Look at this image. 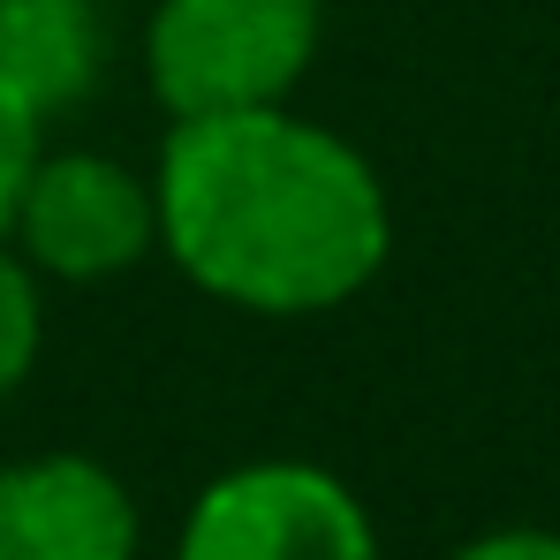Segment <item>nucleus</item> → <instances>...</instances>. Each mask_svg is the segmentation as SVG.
Masks as SVG:
<instances>
[{"label":"nucleus","mask_w":560,"mask_h":560,"mask_svg":"<svg viewBox=\"0 0 560 560\" xmlns=\"http://www.w3.org/2000/svg\"><path fill=\"white\" fill-rule=\"evenodd\" d=\"M160 250L250 318H318L364 295L394 250L378 167L295 106L175 121L152 167Z\"/></svg>","instance_id":"1"},{"label":"nucleus","mask_w":560,"mask_h":560,"mask_svg":"<svg viewBox=\"0 0 560 560\" xmlns=\"http://www.w3.org/2000/svg\"><path fill=\"white\" fill-rule=\"evenodd\" d=\"M326 38V0H152L144 77L175 121L288 106Z\"/></svg>","instance_id":"2"},{"label":"nucleus","mask_w":560,"mask_h":560,"mask_svg":"<svg viewBox=\"0 0 560 560\" xmlns=\"http://www.w3.org/2000/svg\"><path fill=\"white\" fill-rule=\"evenodd\" d=\"M175 560H386L372 508L318 463L220 469L183 515Z\"/></svg>","instance_id":"3"},{"label":"nucleus","mask_w":560,"mask_h":560,"mask_svg":"<svg viewBox=\"0 0 560 560\" xmlns=\"http://www.w3.org/2000/svg\"><path fill=\"white\" fill-rule=\"evenodd\" d=\"M8 250L31 266L38 280H69V288H92L114 280L129 266H144L160 250V197L152 175H137L129 160L114 152H38L23 205H15V228H8Z\"/></svg>","instance_id":"4"},{"label":"nucleus","mask_w":560,"mask_h":560,"mask_svg":"<svg viewBox=\"0 0 560 560\" xmlns=\"http://www.w3.org/2000/svg\"><path fill=\"white\" fill-rule=\"evenodd\" d=\"M137 500L98 455H23L0 469V560H137Z\"/></svg>","instance_id":"5"},{"label":"nucleus","mask_w":560,"mask_h":560,"mask_svg":"<svg viewBox=\"0 0 560 560\" xmlns=\"http://www.w3.org/2000/svg\"><path fill=\"white\" fill-rule=\"evenodd\" d=\"M0 77L46 121L84 106L106 77L98 0H0Z\"/></svg>","instance_id":"6"},{"label":"nucleus","mask_w":560,"mask_h":560,"mask_svg":"<svg viewBox=\"0 0 560 560\" xmlns=\"http://www.w3.org/2000/svg\"><path fill=\"white\" fill-rule=\"evenodd\" d=\"M38 341H46V303H38V273L0 243V401L31 378L38 364Z\"/></svg>","instance_id":"7"},{"label":"nucleus","mask_w":560,"mask_h":560,"mask_svg":"<svg viewBox=\"0 0 560 560\" xmlns=\"http://www.w3.org/2000/svg\"><path fill=\"white\" fill-rule=\"evenodd\" d=\"M38 152H46V114L0 77V243L15 228V205H23V183H31Z\"/></svg>","instance_id":"8"},{"label":"nucleus","mask_w":560,"mask_h":560,"mask_svg":"<svg viewBox=\"0 0 560 560\" xmlns=\"http://www.w3.org/2000/svg\"><path fill=\"white\" fill-rule=\"evenodd\" d=\"M447 560H560V530H538V523H508V530H485L455 546Z\"/></svg>","instance_id":"9"}]
</instances>
